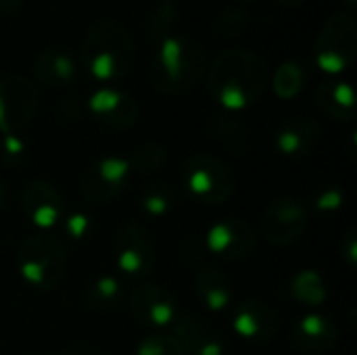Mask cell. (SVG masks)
Listing matches in <instances>:
<instances>
[{"mask_svg": "<svg viewBox=\"0 0 357 355\" xmlns=\"http://www.w3.org/2000/svg\"><path fill=\"white\" fill-rule=\"evenodd\" d=\"M232 326H234L236 335H241L243 339L268 341V339H272L278 333L280 316L266 301L249 299V301H243L236 308Z\"/></svg>", "mask_w": 357, "mask_h": 355, "instance_id": "9a60e30c", "label": "cell"}, {"mask_svg": "<svg viewBox=\"0 0 357 355\" xmlns=\"http://www.w3.org/2000/svg\"><path fill=\"white\" fill-rule=\"evenodd\" d=\"M349 2H351V4H354V2H356V0H349Z\"/></svg>", "mask_w": 357, "mask_h": 355, "instance_id": "60d3db41", "label": "cell"}, {"mask_svg": "<svg viewBox=\"0 0 357 355\" xmlns=\"http://www.w3.org/2000/svg\"><path fill=\"white\" fill-rule=\"evenodd\" d=\"M113 257L117 268L132 276L144 278L155 268V239L153 234L136 222L126 224L113 236Z\"/></svg>", "mask_w": 357, "mask_h": 355, "instance_id": "52a82bcc", "label": "cell"}, {"mask_svg": "<svg viewBox=\"0 0 357 355\" xmlns=\"http://www.w3.org/2000/svg\"><path fill=\"white\" fill-rule=\"evenodd\" d=\"M347 243H349V249H347V259H349V266H354L356 264V259H357V255H356V249H357V245H356V236H354V232L349 234V239H347Z\"/></svg>", "mask_w": 357, "mask_h": 355, "instance_id": "74e56055", "label": "cell"}, {"mask_svg": "<svg viewBox=\"0 0 357 355\" xmlns=\"http://www.w3.org/2000/svg\"><path fill=\"white\" fill-rule=\"evenodd\" d=\"M33 75L48 88H63L75 82L77 65L63 50H44L33 61Z\"/></svg>", "mask_w": 357, "mask_h": 355, "instance_id": "d6986e66", "label": "cell"}, {"mask_svg": "<svg viewBox=\"0 0 357 355\" xmlns=\"http://www.w3.org/2000/svg\"><path fill=\"white\" fill-rule=\"evenodd\" d=\"M140 205L149 216H167L176 205V192L167 184H153L140 195Z\"/></svg>", "mask_w": 357, "mask_h": 355, "instance_id": "484cf974", "label": "cell"}, {"mask_svg": "<svg viewBox=\"0 0 357 355\" xmlns=\"http://www.w3.org/2000/svg\"><path fill=\"white\" fill-rule=\"evenodd\" d=\"M316 100L320 109L335 119L349 121L356 117V94H354L351 84L347 82H341V80L324 82L316 92Z\"/></svg>", "mask_w": 357, "mask_h": 355, "instance_id": "ffe728a7", "label": "cell"}, {"mask_svg": "<svg viewBox=\"0 0 357 355\" xmlns=\"http://www.w3.org/2000/svg\"><path fill=\"white\" fill-rule=\"evenodd\" d=\"M339 341L335 324L318 314L303 316L291 331V343L310 354H326L331 352Z\"/></svg>", "mask_w": 357, "mask_h": 355, "instance_id": "ac0fdd59", "label": "cell"}, {"mask_svg": "<svg viewBox=\"0 0 357 355\" xmlns=\"http://www.w3.org/2000/svg\"><path fill=\"white\" fill-rule=\"evenodd\" d=\"M136 355H184L178 341L172 335H151L144 337L136 349Z\"/></svg>", "mask_w": 357, "mask_h": 355, "instance_id": "f1b7e54d", "label": "cell"}, {"mask_svg": "<svg viewBox=\"0 0 357 355\" xmlns=\"http://www.w3.org/2000/svg\"><path fill=\"white\" fill-rule=\"evenodd\" d=\"M172 337L178 341L184 355H224L226 347L220 335L195 316L174 322Z\"/></svg>", "mask_w": 357, "mask_h": 355, "instance_id": "2e32d148", "label": "cell"}, {"mask_svg": "<svg viewBox=\"0 0 357 355\" xmlns=\"http://www.w3.org/2000/svg\"><path fill=\"white\" fill-rule=\"evenodd\" d=\"M84 109L77 98H63L56 107V117L61 121H77L82 117Z\"/></svg>", "mask_w": 357, "mask_h": 355, "instance_id": "d6a6232c", "label": "cell"}, {"mask_svg": "<svg viewBox=\"0 0 357 355\" xmlns=\"http://www.w3.org/2000/svg\"><path fill=\"white\" fill-rule=\"evenodd\" d=\"M25 157V142L17 134H2L0 138V165L13 167Z\"/></svg>", "mask_w": 357, "mask_h": 355, "instance_id": "f546056e", "label": "cell"}, {"mask_svg": "<svg viewBox=\"0 0 357 355\" xmlns=\"http://www.w3.org/2000/svg\"><path fill=\"white\" fill-rule=\"evenodd\" d=\"M207 71L205 48L186 36H169L159 42L151 67L153 86L172 96L190 92Z\"/></svg>", "mask_w": 357, "mask_h": 355, "instance_id": "7a4b0ae2", "label": "cell"}, {"mask_svg": "<svg viewBox=\"0 0 357 355\" xmlns=\"http://www.w3.org/2000/svg\"><path fill=\"white\" fill-rule=\"evenodd\" d=\"M276 2L284 8H297V6H301L303 0H276Z\"/></svg>", "mask_w": 357, "mask_h": 355, "instance_id": "f35d334b", "label": "cell"}, {"mask_svg": "<svg viewBox=\"0 0 357 355\" xmlns=\"http://www.w3.org/2000/svg\"><path fill=\"white\" fill-rule=\"evenodd\" d=\"M21 278L40 291L54 289L65 272V251L56 236L33 234L19 249Z\"/></svg>", "mask_w": 357, "mask_h": 355, "instance_id": "277c9868", "label": "cell"}, {"mask_svg": "<svg viewBox=\"0 0 357 355\" xmlns=\"http://www.w3.org/2000/svg\"><path fill=\"white\" fill-rule=\"evenodd\" d=\"M86 303L94 312H111L121 305L123 301V287L113 276L96 278L86 291Z\"/></svg>", "mask_w": 357, "mask_h": 355, "instance_id": "7402d4cb", "label": "cell"}, {"mask_svg": "<svg viewBox=\"0 0 357 355\" xmlns=\"http://www.w3.org/2000/svg\"><path fill=\"white\" fill-rule=\"evenodd\" d=\"M357 54V23L349 13L333 15L320 29L314 44V59L326 73L345 71Z\"/></svg>", "mask_w": 357, "mask_h": 355, "instance_id": "8992f818", "label": "cell"}, {"mask_svg": "<svg viewBox=\"0 0 357 355\" xmlns=\"http://www.w3.org/2000/svg\"><path fill=\"white\" fill-rule=\"evenodd\" d=\"M289 291L303 305H320L326 299L324 278L316 270H301L299 274H295Z\"/></svg>", "mask_w": 357, "mask_h": 355, "instance_id": "603a6c76", "label": "cell"}, {"mask_svg": "<svg viewBox=\"0 0 357 355\" xmlns=\"http://www.w3.org/2000/svg\"><path fill=\"white\" fill-rule=\"evenodd\" d=\"M38 107V90L23 75L0 80V132L17 134L33 117Z\"/></svg>", "mask_w": 357, "mask_h": 355, "instance_id": "ba28073f", "label": "cell"}, {"mask_svg": "<svg viewBox=\"0 0 357 355\" xmlns=\"http://www.w3.org/2000/svg\"><path fill=\"white\" fill-rule=\"evenodd\" d=\"M255 241H257L255 232L245 220L226 218L207 230L203 245H205V251L234 262V259L247 257L253 251Z\"/></svg>", "mask_w": 357, "mask_h": 355, "instance_id": "8fae6325", "label": "cell"}, {"mask_svg": "<svg viewBox=\"0 0 357 355\" xmlns=\"http://www.w3.org/2000/svg\"><path fill=\"white\" fill-rule=\"evenodd\" d=\"M90 113L107 128L113 130H128L138 119V105L136 100L115 88H100L88 100Z\"/></svg>", "mask_w": 357, "mask_h": 355, "instance_id": "4fadbf2b", "label": "cell"}, {"mask_svg": "<svg viewBox=\"0 0 357 355\" xmlns=\"http://www.w3.org/2000/svg\"><path fill=\"white\" fill-rule=\"evenodd\" d=\"M90 228H92L90 218L84 216V213H73V216L67 218V234L71 239H86Z\"/></svg>", "mask_w": 357, "mask_h": 355, "instance_id": "836d02e7", "label": "cell"}, {"mask_svg": "<svg viewBox=\"0 0 357 355\" xmlns=\"http://www.w3.org/2000/svg\"><path fill=\"white\" fill-rule=\"evenodd\" d=\"M165 157H167V153H165V149L161 144H142L132 153L128 163H130L132 172L149 174V172L161 167L165 163Z\"/></svg>", "mask_w": 357, "mask_h": 355, "instance_id": "83f0119b", "label": "cell"}, {"mask_svg": "<svg viewBox=\"0 0 357 355\" xmlns=\"http://www.w3.org/2000/svg\"><path fill=\"white\" fill-rule=\"evenodd\" d=\"M4 195H6V192H4V184L0 182V207H2V203H4Z\"/></svg>", "mask_w": 357, "mask_h": 355, "instance_id": "ab89813d", "label": "cell"}, {"mask_svg": "<svg viewBox=\"0 0 357 355\" xmlns=\"http://www.w3.org/2000/svg\"><path fill=\"white\" fill-rule=\"evenodd\" d=\"M61 355H102L98 349L90 347V345H75V347H69L67 352H63Z\"/></svg>", "mask_w": 357, "mask_h": 355, "instance_id": "d590c367", "label": "cell"}, {"mask_svg": "<svg viewBox=\"0 0 357 355\" xmlns=\"http://www.w3.org/2000/svg\"><path fill=\"white\" fill-rule=\"evenodd\" d=\"M320 138V126L312 117H289L280 123L274 142L276 149L287 157H303L310 155Z\"/></svg>", "mask_w": 357, "mask_h": 355, "instance_id": "e0dca14e", "label": "cell"}, {"mask_svg": "<svg viewBox=\"0 0 357 355\" xmlns=\"http://www.w3.org/2000/svg\"><path fill=\"white\" fill-rule=\"evenodd\" d=\"M82 63L98 82L126 77L134 63V42L126 25L115 19L94 21L82 42Z\"/></svg>", "mask_w": 357, "mask_h": 355, "instance_id": "3957f363", "label": "cell"}, {"mask_svg": "<svg viewBox=\"0 0 357 355\" xmlns=\"http://www.w3.org/2000/svg\"><path fill=\"white\" fill-rule=\"evenodd\" d=\"M182 184L186 192L203 205H220L234 192L230 167L211 155H192L182 165Z\"/></svg>", "mask_w": 357, "mask_h": 355, "instance_id": "5b68a950", "label": "cell"}, {"mask_svg": "<svg viewBox=\"0 0 357 355\" xmlns=\"http://www.w3.org/2000/svg\"><path fill=\"white\" fill-rule=\"evenodd\" d=\"M270 82V69L261 54L243 48L220 52L207 73V90L211 98L228 111L253 105Z\"/></svg>", "mask_w": 357, "mask_h": 355, "instance_id": "6da1fadb", "label": "cell"}, {"mask_svg": "<svg viewBox=\"0 0 357 355\" xmlns=\"http://www.w3.org/2000/svg\"><path fill=\"white\" fill-rule=\"evenodd\" d=\"M209 132L234 153H241V151L247 149L249 134H247L245 126L241 121L232 119V117H224V115L213 117V121L209 123Z\"/></svg>", "mask_w": 357, "mask_h": 355, "instance_id": "d4e9b609", "label": "cell"}, {"mask_svg": "<svg viewBox=\"0 0 357 355\" xmlns=\"http://www.w3.org/2000/svg\"><path fill=\"white\" fill-rule=\"evenodd\" d=\"M203 253H205V245L199 243V241L192 239V236H188V239L182 243V247H180V259H182L184 264H195V262H199V259L203 257Z\"/></svg>", "mask_w": 357, "mask_h": 355, "instance_id": "e575fe53", "label": "cell"}, {"mask_svg": "<svg viewBox=\"0 0 357 355\" xmlns=\"http://www.w3.org/2000/svg\"><path fill=\"white\" fill-rule=\"evenodd\" d=\"M245 23H247V17L245 13H241L238 8H230L226 10L222 17H220V31L222 33H238L245 29Z\"/></svg>", "mask_w": 357, "mask_h": 355, "instance_id": "4dcf8cb0", "label": "cell"}, {"mask_svg": "<svg viewBox=\"0 0 357 355\" xmlns=\"http://www.w3.org/2000/svg\"><path fill=\"white\" fill-rule=\"evenodd\" d=\"M132 169L128 159L123 157H102L94 161L84 174H82V192L90 203L102 205L117 199L130 178Z\"/></svg>", "mask_w": 357, "mask_h": 355, "instance_id": "9c48e42d", "label": "cell"}, {"mask_svg": "<svg viewBox=\"0 0 357 355\" xmlns=\"http://www.w3.org/2000/svg\"><path fill=\"white\" fill-rule=\"evenodd\" d=\"M132 314L151 326H167L174 324L178 316L176 297L161 285H142L136 287L130 297Z\"/></svg>", "mask_w": 357, "mask_h": 355, "instance_id": "7c38bea8", "label": "cell"}, {"mask_svg": "<svg viewBox=\"0 0 357 355\" xmlns=\"http://www.w3.org/2000/svg\"><path fill=\"white\" fill-rule=\"evenodd\" d=\"M197 293L201 297V301L213 310V312H222L230 305L232 301V295H234V289H232V282L230 278L218 270V268H205L197 274Z\"/></svg>", "mask_w": 357, "mask_h": 355, "instance_id": "44dd1931", "label": "cell"}, {"mask_svg": "<svg viewBox=\"0 0 357 355\" xmlns=\"http://www.w3.org/2000/svg\"><path fill=\"white\" fill-rule=\"evenodd\" d=\"M272 84H274V92L278 98L282 100L295 98L305 86V71L297 61H287L276 69Z\"/></svg>", "mask_w": 357, "mask_h": 355, "instance_id": "cb8c5ba5", "label": "cell"}, {"mask_svg": "<svg viewBox=\"0 0 357 355\" xmlns=\"http://www.w3.org/2000/svg\"><path fill=\"white\" fill-rule=\"evenodd\" d=\"M307 226V207L295 197L274 201L261 220V234L270 245L282 247L301 236Z\"/></svg>", "mask_w": 357, "mask_h": 355, "instance_id": "30bf717a", "label": "cell"}, {"mask_svg": "<svg viewBox=\"0 0 357 355\" xmlns=\"http://www.w3.org/2000/svg\"><path fill=\"white\" fill-rule=\"evenodd\" d=\"M178 21V6L172 2L159 4L146 19V33L151 40L161 42L172 36V27Z\"/></svg>", "mask_w": 357, "mask_h": 355, "instance_id": "4316f807", "label": "cell"}, {"mask_svg": "<svg viewBox=\"0 0 357 355\" xmlns=\"http://www.w3.org/2000/svg\"><path fill=\"white\" fill-rule=\"evenodd\" d=\"M23 0H0V13L4 15H13L21 8Z\"/></svg>", "mask_w": 357, "mask_h": 355, "instance_id": "8d00e7d4", "label": "cell"}, {"mask_svg": "<svg viewBox=\"0 0 357 355\" xmlns=\"http://www.w3.org/2000/svg\"><path fill=\"white\" fill-rule=\"evenodd\" d=\"M21 207L38 228H52L63 216V199L59 190L44 182L31 180L21 192Z\"/></svg>", "mask_w": 357, "mask_h": 355, "instance_id": "5bb4252c", "label": "cell"}, {"mask_svg": "<svg viewBox=\"0 0 357 355\" xmlns=\"http://www.w3.org/2000/svg\"><path fill=\"white\" fill-rule=\"evenodd\" d=\"M341 205H343V192L337 186L322 188L320 195L316 197V207L320 211H333V209H339Z\"/></svg>", "mask_w": 357, "mask_h": 355, "instance_id": "1f68e13d", "label": "cell"}]
</instances>
